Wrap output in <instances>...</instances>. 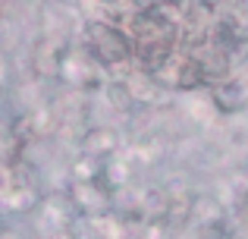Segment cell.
Segmentation results:
<instances>
[{
    "label": "cell",
    "mask_w": 248,
    "mask_h": 239,
    "mask_svg": "<svg viewBox=\"0 0 248 239\" xmlns=\"http://www.w3.org/2000/svg\"><path fill=\"white\" fill-rule=\"evenodd\" d=\"M66 173H69V183H97V176H101V160L76 151V158L69 160Z\"/></svg>",
    "instance_id": "5"
},
{
    "label": "cell",
    "mask_w": 248,
    "mask_h": 239,
    "mask_svg": "<svg viewBox=\"0 0 248 239\" xmlns=\"http://www.w3.org/2000/svg\"><path fill=\"white\" fill-rule=\"evenodd\" d=\"M79 151L88 154L94 160H113L116 154H123V135L116 126H107V123H94L79 135Z\"/></svg>",
    "instance_id": "2"
},
{
    "label": "cell",
    "mask_w": 248,
    "mask_h": 239,
    "mask_svg": "<svg viewBox=\"0 0 248 239\" xmlns=\"http://www.w3.org/2000/svg\"><path fill=\"white\" fill-rule=\"evenodd\" d=\"M101 95L107 98V104L113 107L116 113H129V111H135V107H139V104H135L132 88H129V82H126V76H110Z\"/></svg>",
    "instance_id": "4"
},
{
    "label": "cell",
    "mask_w": 248,
    "mask_h": 239,
    "mask_svg": "<svg viewBox=\"0 0 248 239\" xmlns=\"http://www.w3.org/2000/svg\"><path fill=\"white\" fill-rule=\"evenodd\" d=\"M207 98H211L217 117H236V113H242L248 107V82L226 76L223 82H214L211 85Z\"/></svg>",
    "instance_id": "3"
},
{
    "label": "cell",
    "mask_w": 248,
    "mask_h": 239,
    "mask_svg": "<svg viewBox=\"0 0 248 239\" xmlns=\"http://www.w3.org/2000/svg\"><path fill=\"white\" fill-rule=\"evenodd\" d=\"M82 50L91 57L101 73H116L123 66H135L132 38L123 32V25L107 22L104 16L82 19Z\"/></svg>",
    "instance_id": "1"
},
{
    "label": "cell",
    "mask_w": 248,
    "mask_h": 239,
    "mask_svg": "<svg viewBox=\"0 0 248 239\" xmlns=\"http://www.w3.org/2000/svg\"><path fill=\"white\" fill-rule=\"evenodd\" d=\"M226 139H230L236 148H245L248 145V129H230V135H226Z\"/></svg>",
    "instance_id": "6"
}]
</instances>
